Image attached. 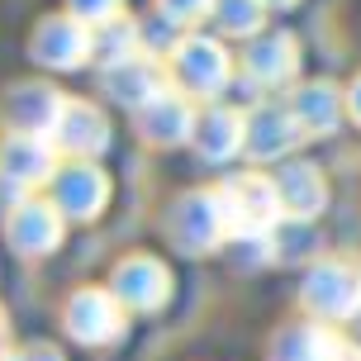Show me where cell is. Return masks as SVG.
I'll return each mask as SVG.
<instances>
[{"instance_id": "cell-1", "label": "cell", "mask_w": 361, "mask_h": 361, "mask_svg": "<svg viewBox=\"0 0 361 361\" xmlns=\"http://www.w3.org/2000/svg\"><path fill=\"white\" fill-rule=\"evenodd\" d=\"M219 195H224L233 238H267L271 224L286 214V209H281V190H276V180H267V176H238V180H228Z\"/></svg>"}, {"instance_id": "cell-2", "label": "cell", "mask_w": 361, "mask_h": 361, "mask_svg": "<svg viewBox=\"0 0 361 361\" xmlns=\"http://www.w3.org/2000/svg\"><path fill=\"white\" fill-rule=\"evenodd\" d=\"M171 233H176L180 252H209L224 238H233L224 195H219V190H190V195L171 209Z\"/></svg>"}, {"instance_id": "cell-3", "label": "cell", "mask_w": 361, "mask_h": 361, "mask_svg": "<svg viewBox=\"0 0 361 361\" xmlns=\"http://www.w3.org/2000/svg\"><path fill=\"white\" fill-rule=\"evenodd\" d=\"M305 305L319 319H357L361 314V271L347 262H319L305 276Z\"/></svg>"}, {"instance_id": "cell-4", "label": "cell", "mask_w": 361, "mask_h": 361, "mask_svg": "<svg viewBox=\"0 0 361 361\" xmlns=\"http://www.w3.org/2000/svg\"><path fill=\"white\" fill-rule=\"evenodd\" d=\"M109 195V180L95 162H62L53 176V204L57 214H72V219H90L105 209Z\"/></svg>"}, {"instance_id": "cell-5", "label": "cell", "mask_w": 361, "mask_h": 361, "mask_svg": "<svg viewBox=\"0 0 361 361\" xmlns=\"http://www.w3.org/2000/svg\"><path fill=\"white\" fill-rule=\"evenodd\" d=\"M171 67H176L180 86L190 95H219L228 86V72H233L228 53L219 48L214 38H185V43H176V62Z\"/></svg>"}, {"instance_id": "cell-6", "label": "cell", "mask_w": 361, "mask_h": 361, "mask_svg": "<svg viewBox=\"0 0 361 361\" xmlns=\"http://www.w3.org/2000/svg\"><path fill=\"white\" fill-rule=\"evenodd\" d=\"M67 333L76 343H114L124 333V305L105 290H76L67 305Z\"/></svg>"}, {"instance_id": "cell-7", "label": "cell", "mask_w": 361, "mask_h": 361, "mask_svg": "<svg viewBox=\"0 0 361 361\" xmlns=\"http://www.w3.org/2000/svg\"><path fill=\"white\" fill-rule=\"evenodd\" d=\"M62 109H67V100H62L48 81H29V86H15L10 95H5L10 128H19L24 138H53Z\"/></svg>"}, {"instance_id": "cell-8", "label": "cell", "mask_w": 361, "mask_h": 361, "mask_svg": "<svg viewBox=\"0 0 361 361\" xmlns=\"http://www.w3.org/2000/svg\"><path fill=\"white\" fill-rule=\"evenodd\" d=\"M105 143H109L105 114L95 105H86V100H67V109H62V119H57V128H53L57 152H62L67 162H90Z\"/></svg>"}, {"instance_id": "cell-9", "label": "cell", "mask_w": 361, "mask_h": 361, "mask_svg": "<svg viewBox=\"0 0 361 361\" xmlns=\"http://www.w3.org/2000/svg\"><path fill=\"white\" fill-rule=\"evenodd\" d=\"M10 243L29 257H43L62 243V214L53 200H19V209L10 214Z\"/></svg>"}, {"instance_id": "cell-10", "label": "cell", "mask_w": 361, "mask_h": 361, "mask_svg": "<svg viewBox=\"0 0 361 361\" xmlns=\"http://www.w3.org/2000/svg\"><path fill=\"white\" fill-rule=\"evenodd\" d=\"M138 128H143L147 143L171 147V143L195 138V114H190V105H185V95H171V90H162L152 105L138 109Z\"/></svg>"}, {"instance_id": "cell-11", "label": "cell", "mask_w": 361, "mask_h": 361, "mask_svg": "<svg viewBox=\"0 0 361 361\" xmlns=\"http://www.w3.org/2000/svg\"><path fill=\"white\" fill-rule=\"evenodd\" d=\"M166 290H171V281H166L162 262H152V257H133L114 271V300L124 309H157Z\"/></svg>"}, {"instance_id": "cell-12", "label": "cell", "mask_w": 361, "mask_h": 361, "mask_svg": "<svg viewBox=\"0 0 361 361\" xmlns=\"http://www.w3.org/2000/svg\"><path fill=\"white\" fill-rule=\"evenodd\" d=\"M57 157H62V152L53 147V138H24V133H19V138L5 143L0 171L10 180H19V190H24V185H38V180H53L57 166H62Z\"/></svg>"}, {"instance_id": "cell-13", "label": "cell", "mask_w": 361, "mask_h": 361, "mask_svg": "<svg viewBox=\"0 0 361 361\" xmlns=\"http://www.w3.org/2000/svg\"><path fill=\"white\" fill-rule=\"evenodd\" d=\"M305 138V128H300V119L290 114V109H276V105H267V109H257L252 119H247V138H243V147L252 152V157H286L290 147Z\"/></svg>"}, {"instance_id": "cell-14", "label": "cell", "mask_w": 361, "mask_h": 361, "mask_svg": "<svg viewBox=\"0 0 361 361\" xmlns=\"http://www.w3.org/2000/svg\"><path fill=\"white\" fill-rule=\"evenodd\" d=\"M276 361H357L352 347L343 338H333L328 328H314V324H300V328H286L276 338Z\"/></svg>"}, {"instance_id": "cell-15", "label": "cell", "mask_w": 361, "mask_h": 361, "mask_svg": "<svg viewBox=\"0 0 361 361\" xmlns=\"http://www.w3.org/2000/svg\"><path fill=\"white\" fill-rule=\"evenodd\" d=\"M90 48L95 43H86V29H76L72 19H48L43 29H38V48L34 57L43 62V67H81L90 57Z\"/></svg>"}, {"instance_id": "cell-16", "label": "cell", "mask_w": 361, "mask_h": 361, "mask_svg": "<svg viewBox=\"0 0 361 361\" xmlns=\"http://www.w3.org/2000/svg\"><path fill=\"white\" fill-rule=\"evenodd\" d=\"M290 114L300 119L305 138H309V133H333V128H338V119H343V90L328 86V81H309V86L295 90Z\"/></svg>"}, {"instance_id": "cell-17", "label": "cell", "mask_w": 361, "mask_h": 361, "mask_svg": "<svg viewBox=\"0 0 361 361\" xmlns=\"http://www.w3.org/2000/svg\"><path fill=\"white\" fill-rule=\"evenodd\" d=\"M243 138H247V119L233 109H209L204 119H195V143L209 162H228L233 152H243Z\"/></svg>"}, {"instance_id": "cell-18", "label": "cell", "mask_w": 361, "mask_h": 361, "mask_svg": "<svg viewBox=\"0 0 361 361\" xmlns=\"http://www.w3.org/2000/svg\"><path fill=\"white\" fill-rule=\"evenodd\" d=\"M276 190H281V209L295 214V219H314L319 209H324V195H328L319 166H309V162L286 166V176L276 180Z\"/></svg>"}, {"instance_id": "cell-19", "label": "cell", "mask_w": 361, "mask_h": 361, "mask_svg": "<svg viewBox=\"0 0 361 361\" xmlns=\"http://www.w3.org/2000/svg\"><path fill=\"white\" fill-rule=\"evenodd\" d=\"M109 90H114V100H124V105L143 109V105H152V100L166 90V81H162V72H157L152 62L133 57V62L109 67Z\"/></svg>"}, {"instance_id": "cell-20", "label": "cell", "mask_w": 361, "mask_h": 361, "mask_svg": "<svg viewBox=\"0 0 361 361\" xmlns=\"http://www.w3.org/2000/svg\"><path fill=\"white\" fill-rule=\"evenodd\" d=\"M295 67H300L295 38H262L247 53V72H252L257 86H286L290 76H295Z\"/></svg>"}, {"instance_id": "cell-21", "label": "cell", "mask_w": 361, "mask_h": 361, "mask_svg": "<svg viewBox=\"0 0 361 361\" xmlns=\"http://www.w3.org/2000/svg\"><path fill=\"white\" fill-rule=\"evenodd\" d=\"M219 19L228 34H252L262 24V0H219Z\"/></svg>"}, {"instance_id": "cell-22", "label": "cell", "mask_w": 361, "mask_h": 361, "mask_svg": "<svg viewBox=\"0 0 361 361\" xmlns=\"http://www.w3.org/2000/svg\"><path fill=\"white\" fill-rule=\"evenodd\" d=\"M72 15L76 19H95V29H105V24H114L119 19V0H72Z\"/></svg>"}, {"instance_id": "cell-23", "label": "cell", "mask_w": 361, "mask_h": 361, "mask_svg": "<svg viewBox=\"0 0 361 361\" xmlns=\"http://www.w3.org/2000/svg\"><path fill=\"white\" fill-rule=\"evenodd\" d=\"M214 10V0H162V15L176 19V24H190V19L209 15Z\"/></svg>"}, {"instance_id": "cell-24", "label": "cell", "mask_w": 361, "mask_h": 361, "mask_svg": "<svg viewBox=\"0 0 361 361\" xmlns=\"http://www.w3.org/2000/svg\"><path fill=\"white\" fill-rule=\"evenodd\" d=\"M5 361H62L53 352V347H43V343H34V347H24V352H10Z\"/></svg>"}, {"instance_id": "cell-25", "label": "cell", "mask_w": 361, "mask_h": 361, "mask_svg": "<svg viewBox=\"0 0 361 361\" xmlns=\"http://www.w3.org/2000/svg\"><path fill=\"white\" fill-rule=\"evenodd\" d=\"M347 105H352V114H357V124H361V76H357V86H352V95H347Z\"/></svg>"}, {"instance_id": "cell-26", "label": "cell", "mask_w": 361, "mask_h": 361, "mask_svg": "<svg viewBox=\"0 0 361 361\" xmlns=\"http://www.w3.org/2000/svg\"><path fill=\"white\" fill-rule=\"evenodd\" d=\"M5 333H10V328H5V314H0V361H5Z\"/></svg>"}, {"instance_id": "cell-27", "label": "cell", "mask_w": 361, "mask_h": 361, "mask_svg": "<svg viewBox=\"0 0 361 361\" xmlns=\"http://www.w3.org/2000/svg\"><path fill=\"white\" fill-rule=\"evenodd\" d=\"M271 5H286V0H271Z\"/></svg>"}]
</instances>
